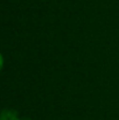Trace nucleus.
I'll return each instance as SVG.
<instances>
[]
</instances>
